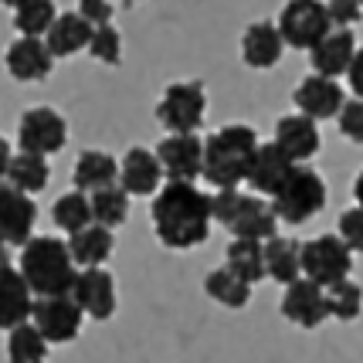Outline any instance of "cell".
Wrapping results in <instances>:
<instances>
[{"mask_svg":"<svg viewBox=\"0 0 363 363\" xmlns=\"http://www.w3.org/2000/svg\"><path fill=\"white\" fill-rule=\"evenodd\" d=\"M211 201L214 197L204 194L201 187H194V184H167L153 197V207H150L157 238L177 252L197 248L211 235V221H214Z\"/></svg>","mask_w":363,"mask_h":363,"instance_id":"cell-1","label":"cell"},{"mask_svg":"<svg viewBox=\"0 0 363 363\" xmlns=\"http://www.w3.org/2000/svg\"><path fill=\"white\" fill-rule=\"evenodd\" d=\"M17 272L24 275V282L31 285L34 296L41 299H55V296H72L79 269H75V258L68 252V241L55 235H41L31 238L24 248H21V265Z\"/></svg>","mask_w":363,"mask_h":363,"instance_id":"cell-2","label":"cell"},{"mask_svg":"<svg viewBox=\"0 0 363 363\" xmlns=\"http://www.w3.org/2000/svg\"><path fill=\"white\" fill-rule=\"evenodd\" d=\"M258 133L252 126H221L204 140V180L211 187L238 190L248 180L252 160L258 153Z\"/></svg>","mask_w":363,"mask_h":363,"instance_id":"cell-3","label":"cell"},{"mask_svg":"<svg viewBox=\"0 0 363 363\" xmlns=\"http://www.w3.org/2000/svg\"><path fill=\"white\" fill-rule=\"evenodd\" d=\"M272 207H275L279 221L306 224L309 218H316L319 211L326 207V180L313 167L299 163L292 170V177L285 180V187L272 197Z\"/></svg>","mask_w":363,"mask_h":363,"instance_id":"cell-4","label":"cell"},{"mask_svg":"<svg viewBox=\"0 0 363 363\" xmlns=\"http://www.w3.org/2000/svg\"><path fill=\"white\" fill-rule=\"evenodd\" d=\"M353 269V252L340 235H319L302 245V279L316 282L319 289L347 282Z\"/></svg>","mask_w":363,"mask_h":363,"instance_id":"cell-5","label":"cell"},{"mask_svg":"<svg viewBox=\"0 0 363 363\" xmlns=\"http://www.w3.org/2000/svg\"><path fill=\"white\" fill-rule=\"evenodd\" d=\"M279 31H282L289 48L313 51V48L323 45L336 28H333L326 4H316V0H292V4H285L282 14H279Z\"/></svg>","mask_w":363,"mask_h":363,"instance_id":"cell-6","label":"cell"},{"mask_svg":"<svg viewBox=\"0 0 363 363\" xmlns=\"http://www.w3.org/2000/svg\"><path fill=\"white\" fill-rule=\"evenodd\" d=\"M207 116V92L201 82H177L157 106V119L174 136H194Z\"/></svg>","mask_w":363,"mask_h":363,"instance_id":"cell-7","label":"cell"},{"mask_svg":"<svg viewBox=\"0 0 363 363\" xmlns=\"http://www.w3.org/2000/svg\"><path fill=\"white\" fill-rule=\"evenodd\" d=\"M68 140V123L62 119V112L38 106L28 109L21 116V126H17V143H21V153H34V157H51L58 153Z\"/></svg>","mask_w":363,"mask_h":363,"instance_id":"cell-8","label":"cell"},{"mask_svg":"<svg viewBox=\"0 0 363 363\" xmlns=\"http://www.w3.org/2000/svg\"><path fill=\"white\" fill-rule=\"evenodd\" d=\"M82 319H85V313L79 309V302L72 296H55V299L34 302L31 323L41 330L48 343H72V340H79Z\"/></svg>","mask_w":363,"mask_h":363,"instance_id":"cell-9","label":"cell"},{"mask_svg":"<svg viewBox=\"0 0 363 363\" xmlns=\"http://www.w3.org/2000/svg\"><path fill=\"white\" fill-rule=\"evenodd\" d=\"M160 167L170 184H194L204 174V143L201 136H167L157 146Z\"/></svg>","mask_w":363,"mask_h":363,"instance_id":"cell-10","label":"cell"},{"mask_svg":"<svg viewBox=\"0 0 363 363\" xmlns=\"http://www.w3.org/2000/svg\"><path fill=\"white\" fill-rule=\"evenodd\" d=\"M34 221H38L34 197L14 190L11 184H4V187H0V241L24 248V245L31 241Z\"/></svg>","mask_w":363,"mask_h":363,"instance_id":"cell-11","label":"cell"},{"mask_svg":"<svg viewBox=\"0 0 363 363\" xmlns=\"http://www.w3.org/2000/svg\"><path fill=\"white\" fill-rule=\"evenodd\" d=\"M72 299L95 323H106L116 313V279L106 269H82L72 289Z\"/></svg>","mask_w":363,"mask_h":363,"instance_id":"cell-12","label":"cell"},{"mask_svg":"<svg viewBox=\"0 0 363 363\" xmlns=\"http://www.w3.org/2000/svg\"><path fill=\"white\" fill-rule=\"evenodd\" d=\"M282 316L289 323H299L302 330H316L330 319V302H326V289H319L309 279H299L289 285L282 296Z\"/></svg>","mask_w":363,"mask_h":363,"instance_id":"cell-13","label":"cell"},{"mask_svg":"<svg viewBox=\"0 0 363 363\" xmlns=\"http://www.w3.org/2000/svg\"><path fill=\"white\" fill-rule=\"evenodd\" d=\"M299 163L289 157V153H282L275 143H262L258 146V153H255V160H252V170H248V187L262 197H275L279 190L285 187V180L292 177V170H296Z\"/></svg>","mask_w":363,"mask_h":363,"instance_id":"cell-14","label":"cell"},{"mask_svg":"<svg viewBox=\"0 0 363 363\" xmlns=\"http://www.w3.org/2000/svg\"><path fill=\"white\" fill-rule=\"evenodd\" d=\"M292 102L299 106L302 116H309V119H333V116H340L343 106H347V95L340 89V82L333 79H323V75H309V79L299 82V89L292 95Z\"/></svg>","mask_w":363,"mask_h":363,"instance_id":"cell-15","label":"cell"},{"mask_svg":"<svg viewBox=\"0 0 363 363\" xmlns=\"http://www.w3.org/2000/svg\"><path fill=\"white\" fill-rule=\"evenodd\" d=\"M163 167H160V157L150 153L146 146H133L126 157H123V170H119V180H123V190L129 197H157L163 190Z\"/></svg>","mask_w":363,"mask_h":363,"instance_id":"cell-16","label":"cell"},{"mask_svg":"<svg viewBox=\"0 0 363 363\" xmlns=\"http://www.w3.org/2000/svg\"><path fill=\"white\" fill-rule=\"evenodd\" d=\"M235 238L241 241H258V245H269L272 238H279V214L269 201H262L258 194H245L241 207H238V218L228 228Z\"/></svg>","mask_w":363,"mask_h":363,"instance_id":"cell-17","label":"cell"},{"mask_svg":"<svg viewBox=\"0 0 363 363\" xmlns=\"http://www.w3.org/2000/svg\"><path fill=\"white\" fill-rule=\"evenodd\" d=\"M4 65H7V72H11L17 82H41L51 75L55 55L48 51V45L41 38H17V41L7 45Z\"/></svg>","mask_w":363,"mask_h":363,"instance_id":"cell-18","label":"cell"},{"mask_svg":"<svg viewBox=\"0 0 363 363\" xmlns=\"http://www.w3.org/2000/svg\"><path fill=\"white\" fill-rule=\"evenodd\" d=\"M34 292L24 282V275L17 269L0 275V330L14 333L21 326H28L34 316Z\"/></svg>","mask_w":363,"mask_h":363,"instance_id":"cell-19","label":"cell"},{"mask_svg":"<svg viewBox=\"0 0 363 363\" xmlns=\"http://www.w3.org/2000/svg\"><path fill=\"white\" fill-rule=\"evenodd\" d=\"M282 55H285V38L279 31V24H272V21L252 24L245 31V38H241V58H245L248 68H258V72L275 68L282 62Z\"/></svg>","mask_w":363,"mask_h":363,"instance_id":"cell-20","label":"cell"},{"mask_svg":"<svg viewBox=\"0 0 363 363\" xmlns=\"http://www.w3.org/2000/svg\"><path fill=\"white\" fill-rule=\"evenodd\" d=\"M275 146H279L282 153H289L296 163H299V160H313L319 153V146H323L316 119H309V116H302V112L282 116V119L275 123Z\"/></svg>","mask_w":363,"mask_h":363,"instance_id":"cell-21","label":"cell"},{"mask_svg":"<svg viewBox=\"0 0 363 363\" xmlns=\"http://www.w3.org/2000/svg\"><path fill=\"white\" fill-rule=\"evenodd\" d=\"M357 38H353V31H333L326 41L319 48H313L309 51V62H313V72L316 75H323V79H340V75H347L350 65H353V58H357Z\"/></svg>","mask_w":363,"mask_h":363,"instance_id":"cell-22","label":"cell"},{"mask_svg":"<svg viewBox=\"0 0 363 363\" xmlns=\"http://www.w3.org/2000/svg\"><path fill=\"white\" fill-rule=\"evenodd\" d=\"M92 34H95V28L79 11H75V14H58L55 28H51L45 38V45L55 58H68V55H75V51L92 45Z\"/></svg>","mask_w":363,"mask_h":363,"instance_id":"cell-23","label":"cell"},{"mask_svg":"<svg viewBox=\"0 0 363 363\" xmlns=\"http://www.w3.org/2000/svg\"><path fill=\"white\" fill-rule=\"evenodd\" d=\"M119 163L112 153H102V150H82L79 153V163H75V187L85 194V190H106V187H116L119 180Z\"/></svg>","mask_w":363,"mask_h":363,"instance_id":"cell-24","label":"cell"},{"mask_svg":"<svg viewBox=\"0 0 363 363\" xmlns=\"http://www.w3.org/2000/svg\"><path fill=\"white\" fill-rule=\"evenodd\" d=\"M265 269L279 285H296L302 279V245L292 238H272L265 245Z\"/></svg>","mask_w":363,"mask_h":363,"instance_id":"cell-25","label":"cell"},{"mask_svg":"<svg viewBox=\"0 0 363 363\" xmlns=\"http://www.w3.org/2000/svg\"><path fill=\"white\" fill-rule=\"evenodd\" d=\"M112 231L109 228H102V224H92V228H85L82 235L68 238V252L75 258V265L82 269H99L102 262H109L112 255Z\"/></svg>","mask_w":363,"mask_h":363,"instance_id":"cell-26","label":"cell"},{"mask_svg":"<svg viewBox=\"0 0 363 363\" xmlns=\"http://www.w3.org/2000/svg\"><path fill=\"white\" fill-rule=\"evenodd\" d=\"M224 258H228V269L248 285L262 282V279L269 275V269H265V245H258V241H241V238H235V241L228 245Z\"/></svg>","mask_w":363,"mask_h":363,"instance_id":"cell-27","label":"cell"},{"mask_svg":"<svg viewBox=\"0 0 363 363\" xmlns=\"http://www.w3.org/2000/svg\"><path fill=\"white\" fill-rule=\"evenodd\" d=\"M51 218L55 224L68 231V238L82 235L85 228H92L95 218H92V197H85L82 190H72V194H62L55 207H51Z\"/></svg>","mask_w":363,"mask_h":363,"instance_id":"cell-28","label":"cell"},{"mask_svg":"<svg viewBox=\"0 0 363 363\" xmlns=\"http://www.w3.org/2000/svg\"><path fill=\"white\" fill-rule=\"evenodd\" d=\"M51 180V167H48L45 157H34V153H14L11 160V174H7V184L21 194H41Z\"/></svg>","mask_w":363,"mask_h":363,"instance_id":"cell-29","label":"cell"},{"mask_svg":"<svg viewBox=\"0 0 363 363\" xmlns=\"http://www.w3.org/2000/svg\"><path fill=\"white\" fill-rule=\"evenodd\" d=\"M58 21V7L51 0H21L14 4V28L21 31V38H41L55 28Z\"/></svg>","mask_w":363,"mask_h":363,"instance_id":"cell-30","label":"cell"},{"mask_svg":"<svg viewBox=\"0 0 363 363\" xmlns=\"http://www.w3.org/2000/svg\"><path fill=\"white\" fill-rule=\"evenodd\" d=\"M204 289H207V296H211V299L221 302V306H228V309H245L248 299H252V285L241 282L228 265L211 272V275L204 279Z\"/></svg>","mask_w":363,"mask_h":363,"instance_id":"cell-31","label":"cell"},{"mask_svg":"<svg viewBox=\"0 0 363 363\" xmlns=\"http://www.w3.org/2000/svg\"><path fill=\"white\" fill-rule=\"evenodd\" d=\"M45 360H48V340L41 336V330L34 323L7 333V363H45Z\"/></svg>","mask_w":363,"mask_h":363,"instance_id":"cell-32","label":"cell"},{"mask_svg":"<svg viewBox=\"0 0 363 363\" xmlns=\"http://www.w3.org/2000/svg\"><path fill=\"white\" fill-rule=\"evenodd\" d=\"M92 218L102 228H119L129 218V194L123 187H106L92 194Z\"/></svg>","mask_w":363,"mask_h":363,"instance_id":"cell-33","label":"cell"},{"mask_svg":"<svg viewBox=\"0 0 363 363\" xmlns=\"http://www.w3.org/2000/svg\"><path fill=\"white\" fill-rule=\"evenodd\" d=\"M326 302H330V316L340 323H353L363 313V289L353 279L326 289Z\"/></svg>","mask_w":363,"mask_h":363,"instance_id":"cell-34","label":"cell"},{"mask_svg":"<svg viewBox=\"0 0 363 363\" xmlns=\"http://www.w3.org/2000/svg\"><path fill=\"white\" fill-rule=\"evenodd\" d=\"M89 55H92V58H99V62H106V65H119V62H123V34L116 31L112 24H106V28H95L92 45H89Z\"/></svg>","mask_w":363,"mask_h":363,"instance_id":"cell-35","label":"cell"},{"mask_svg":"<svg viewBox=\"0 0 363 363\" xmlns=\"http://www.w3.org/2000/svg\"><path fill=\"white\" fill-rule=\"evenodd\" d=\"M340 238L350 252H363V211L360 207H350L340 214Z\"/></svg>","mask_w":363,"mask_h":363,"instance_id":"cell-36","label":"cell"},{"mask_svg":"<svg viewBox=\"0 0 363 363\" xmlns=\"http://www.w3.org/2000/svg\"><path fill=\"white\" fill-rule=\"evenodd\" d=\"M340 133L350 143H363V102L360 99H350L343 112H340Z\"/></svg>","mask_w":363,"mask_h":363,"instance_id":"cell-37","label":"cell"},{"mask_svg":"<svg viewBox=\"0 0 363 363\" xmlns=\"http://www.w3.org/2000/svg\"><path fill=\"white\" fill-rule=\"evenodd\" d=\"M241 190H218L214 194V221L218 224H224V228H231V221L238 218V207H241Z\"/></svg>","mask_w":363,"mask_h":363,"instance_id":"cell-38","label":"cell"},{"mask_svg":"<svg viewBox=\"0 0 363 363\" xmlns=\"http://www.w3.org/2000/svg\"><path fill=\"white\" fill-rule=\"evenodd\" d=\"M326 11H330V21L336 31H350V24H357L363 17V4H353V0H333L326 4Z\"/></svg>","mask_w":363,"mask_h":363,"instance_id":"cell-39","label":"cell"},{"mask_svg":"<svg viewBox=\"0 0 363 363\" xmlns=\"http://www.w3.org/2000/svg\"><path fill=\"white\" fill-rule=\"evenodd\" d=\"M79 14L85 17L92 28H106L112 21V14H116V4H109V0H82Z\"/></svg>","mask_w":363,"mask_h":363,"instance_id":"cell-40","label":"cell"},{"mask_svg":"<svg viewBox=\"0 0 363 363\" xmlns=\"http://www.w3.org/2000/svg\"><path fill=\"white\" fill-rule=\"evenodd\" d=\"M347 79H350V89H353V95H357V99L363 102V48L357 51V58H353V65H350Z\"/></svg>","mask_w":363,"mask_h":363,"instance_id":"cell-41","label":"cell"},{"mask_svg":"<svg viewBox=\"0 0 363 363\" xmlns=\"http://www.w3.org/2000/svg\"><path fill=\"white\" fill-rule=\"evenodd\" d=\"M11 160H14V153H11V143L0 136V187H4V177L11 174Z\"/></svg>","mask_w":363,"mask_h":363,"instance_id":"cell-42","label":"cell"},{"mask_svg":"<svg viewBox=\"0 0 363 363\" xmlns=\"http://www.w3.org/2000/svg\"><path fill=\"white\" fill-rule=\"evenodd\" d=\"M4 272H11V245L0 241V275H4Z\"/></svg>","mask_w":363,"mask_h":363,"instance_id":"cell-43","label":"cell"},{"mask_svg":"<svg viewBox=\"0 0 363 363\" xmlns=\"http://www.w3.org/2000/svg\"><path fill=\"white\" fill-rule=\"evenodd\" d=\"M353 197H357V207L363 211V170L357 174V180H353Z\"/></svg>","mask_w":363,"mask_h":363,"instance_id":"cell-44","label":"cell"}]
</instances>
